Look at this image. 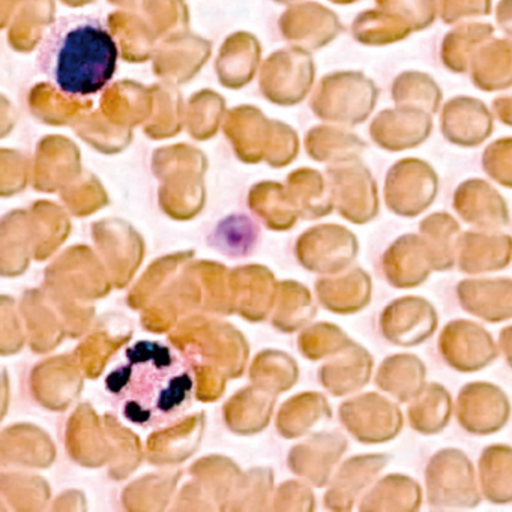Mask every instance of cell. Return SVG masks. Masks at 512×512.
<instances>
[{"label": "cell", "instance_id": "cell-1", "mask_svg": "<svg viewBox=\"0 0 512 512\" xmlns=\"http://www.w3.org/2000/svg\"><path fill=\"white\" fill-rule=\"evenodd\" d=\"M112 32L97 17L74 16L59 22L44 40L40 62L53 85L73 97L103 91L118 67Z\"/></svg>", "mask_w": 512, "mask_h": 512}, {"label": "cell", "instance_id": "cell-2", "mask_svg": "<svg viewBox=\"0 0 512 512\" xmlns=\"http://www.w3.org/2000/svg\"><path fill=\"white\" fill-rule=\"evenodd\" d=\"M214 245L230 256H244L256 241V229L245 217H230L214 230Z\"/></svg>", "mask_w": 512, "mask_h": 512}]
</instances>
